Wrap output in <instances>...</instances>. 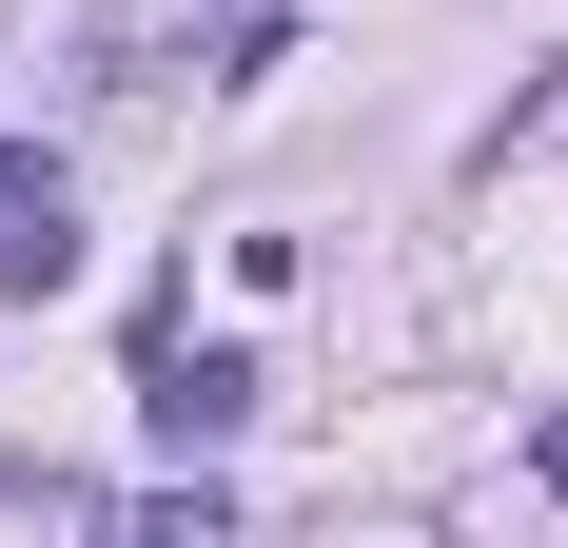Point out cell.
<instances>
[{"mask_svg":"<svg viewBox=\"0 0 568 548\" xmlns=\"http://www.w3.org/2000/svg\"><path fill=\"white\" fill-rule=\"evenodd\" d=\"M138 412H158V450H216L235 412H255V353H176V333H138Z\"/></svg>","mask_w":568,"mask_h":548,"instance_id":"6da1fadb","label":"cell"},{"mask_svg":"<svg viewBox=\"0 0 568 548\" xmlns=\"http://www.w3.org/2000/svg\"><path fill=\"white\" fill-rule=\"evenodd\" d=\"M59 274H79V196H59V158L0 138V294H59Z\"/></svg>","mask_w":568,"mask_h":548,"instance_id":"7a4b0ae2","label":"cell"},{"mask_svg":"<svg viewBox=\"0 0 568 548\" xmlns=\"http://www.w3.org/2000/svg\"><path fill=\"white\" fill-rule=\"evenodd\" d=\"M196 20H216V0H99V20H79V59H99V79H138V59H176Z\"/></svg>","mask_w":568,"mask_h":548,"instance_id":"3957f363","label":"cell"},{"mask_svg":"<svg viewBox=\"0 0 568 548\" xmlns=\"http://www.w3.org/2000/svg\"><path fill=\"white\" fill-rule=\"evenodd\" d=\"M549 490H568V432H549Z\"/></svg>","mask_w":568,"mask_h":548,"instance_id":"277c9868","label":"cell"}]
</instances>
